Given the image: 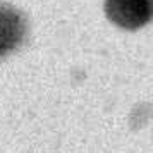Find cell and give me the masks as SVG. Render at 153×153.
I'll return each mask as SVG.
<instances>
[{
    "label": "cell",
    "mask_w": 153,
    "mask_h": 153,
    "mask_svg": "<svg viewBox=\"0 0 153 153\" xmlns=\"http://www.w3.org/2000/svg\"><path fill=\"white\" fill-rule=\"evenodd\" d=\"M105 10L112 22L124 29H138L150 21V0H107Z\"/></svg>",
    "instance_id": "1"
},
{
    "label": "cell",
    "mask_w": 153,
    "mask_h": 153,
    "mask_svg": "<svg viewBox=\"0 0 153 153\" xmlns=\"http://www.w3.org/2000/svg\"><path fill=\"white\" fill-rule=\"evenodd\" d=\"M26 36V19L24 16L10 5L0 4V57L21 47Z\"/></svg>",
    "instance_id": "2"
}]
</instances>
